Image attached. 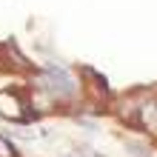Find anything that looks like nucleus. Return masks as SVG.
I'll list each match as a JSON object with an SVG mask.
<instances>
[{
  "label": "nucleus",
  "instance_id": "nucleus-1",
  "mask_svg": "<svg viewBox=\"0 0 157 157\" xmlns=\"http://www.w3.org/2000/svg\"><path fill=\"white\" fill-rule=\"evenodd\" d=\"M49 86L57 91V94H71V91H75V86H71V77L69 75H63V71L57 69V71H49Z\"/></svg>",
  "mask_w": 157,
  "mask_h": 157
}]
</instances>
